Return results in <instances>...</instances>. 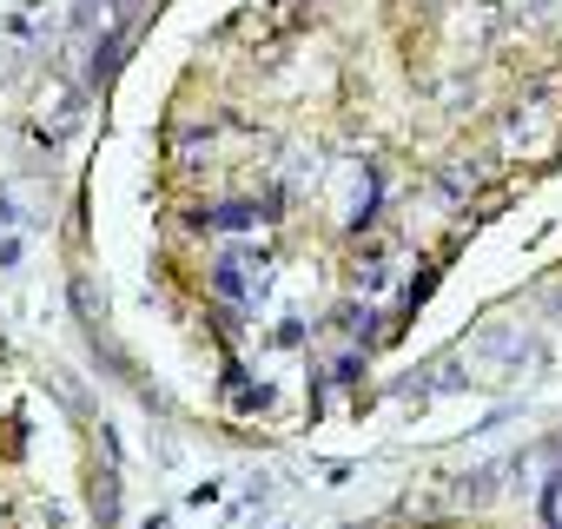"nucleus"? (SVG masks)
Returning a JSON list of instances; mask_svg holds the SVG:
<instances>
[{
	"label": "nucleus",
	"mask_w": 562,
	"mask_h": 529,
	"mask_svg": "<svg viewBox=\"0 0 562 529\" xmlns=\"http://www.w3.org/2000/svg\"><path fill=\"white\" fill-rule=\"evenodd\" d=\"M529 364H536V331H516V325H490V331L463 351V371L483 378V384H516Z\"/></svg>",
	"instance_id": "f257e3e1"
},
{
	"label": "nucleus",
	"mask_w": 562,
	"mask_h": 529,
	"mask_svg": "<svg viewBox=\"0 0 562 529\" xmlns=\"http://www.w3.org/2000/svg\"><path fill=\"white\" fill-rule=\"evenodd\" d=\"M218 292L225 299H245V264H218Z\"/></svg>",
	"instance_id": "f03ea898"
}]
</instances>
